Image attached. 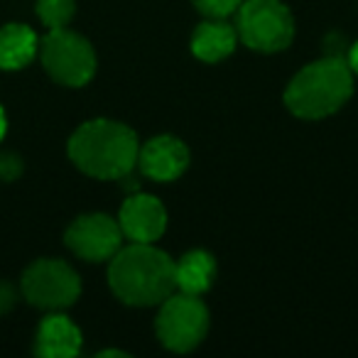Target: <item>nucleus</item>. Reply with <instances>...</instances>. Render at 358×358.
<instances>
[{
  "label": "nucleus",
  "instance_id": "obj_1",
  "mask_svg": "<svg viewBox=\"0 0 358 358\" xmlns=\"http://www.w3.org/2000/svg\"><path fill=\"white\" fill-rule=\"evenodd\" d=\"M108 285L128 307H159L177 292L174 260L152 243L120 245L108 260Z\"/></svg>",
  "mask_w": 358,
  "mask_h": 358
},
{
  "label": "nucleus",
  "instance_id": "obj_2",
  "mask_svg": "<svg viewBox=\"0 0 358 358\" xmlns=\"http://www.w3.org/2000/svg\"><path fill=\"white\" fill-rule=\"evenodd\" d=\"M69 159L94 179H125L138 167L140 143L133 128L120 120L94 118L69 138Z\"/></svg>",
  "mask_w": 358,
  "mask_h": 358
},
{
  "label": "nucleus",
  "instance_id": "obj_3",
  "mask_svg": "<svg viewBox=\"0 0 358 358\" xmlns=\"http://www.w3.org/2000/svg\"><path fill=\"white\" fill-rule=\"evenodd\" d=\"M353 96V71L346 59L324 57L302 66L285 89V106L302 120L334 115Z\"/></svg>",
  "mask_w": 358,
  "mask_h": 358
},
{
  "label": "nucleus",
  "instance_id": "obj_4",
  "mask_svg": "<svg viewBox=\"0 0 358 358\" xmlns=\"http://www.w3.org/2000/svg\"><path fill=\"white\" fill-rule=\"evenodd\" d=\"M236 32L248 50L275 55L292 45L294 17L282 0H243Z\"/></svg>",
  "mask_w": 358,
  "mask_h": 358
},
{
  "label": "nucleus",
  "instance_id": "obj_5",
  "mask_svg": "<svg viewBox=\"0 0 358 358\" xmlns=\"http://www.w3.org/2000/svg\"><path fill=\"white\" fill-rule=\"evenodd\" d=\"M42 66L62 86L81 89L96 76V52L84 35L59 27L50 30L40 45Z\"/></svg>",
  "mask_w": 358,
  "mask_h": 358
},
{
  "label": "nucleus",
  "instance_id": "obj_6",
  "mask_svg": "<svg viewBox=\"0 0 358 358\" xmlns=\"http://www.w3.org/2000/svg\"><path fill=\"white\" fill-rule=\"evenodd\" d=\"M209 309L196 294L172 292L155 319V334L159 343L174 353H189L206 338Z\"/></svg>",
  "mask_w": 358,
  "mask_h": 358
},
{
  "label": "nucleus",
  "instance_id": "obj_7",
  "mask_svg": "<svg viewBox=\"0 0 358 358\" xmlns=\"http://www.w3.org/2000/svg\"><path fill=\"white\" fill-rule=\"evenodd\" d=\"M22 297L37 309L62 312L81 294V278L69 263L59 258H40L22 273Z\"/></svg>",
  "mask_w": 358,
  "mask_h": 358
},
{
  "label": "nucleus",
  "instance_id": "obj_8",
  "mask_svg": "<svg viewBox=\"0 0 358 358\" xmlns=\"http://www.w3.org/2000/svg\"><path fill=\"white\" fill-rule=\"evenodd\" d=\"M123 231L118 219L108 214H84L69 224L64 243L76 258L86 263H108L123 245Z\"/></svg>",
  "mask_w": 358,
  "mask_h": 358
},
{
  "label": "nucleus",
  "instance_id": "obj_9",
  "mask_svg": "<svg viewBox=\"0 0 358 358\" xmlns=\"http://www.w3.org/2000/svg\"><path fill=\"white\" fill-rule=\"evenodd\" d=\"M118 224L123 236L133 243H155L167 229V209L157 196L135 192L120 206Z\"/></svg>",
  "mask_w": 358,
  "mask_h": 358
},
{
  "label": "nucleus",
  "instance_id": "obj_10",
  "mask_svg": "<svg viewBox=\"0 0 358 358\" xmlns=\"http://www.w3.org/2000/svg\"><path fill=\"white\" fill-rule=\"evenodd\" d=\"M189 167V148L174 135H155L140 148L138 169L155 182H174Z\"/></svg>",
  "mask_w": 358,
  "mask_h": 358
},
{
  "label": "nucleus",
  "instance_id": "obj_11",
  "mask_svg": "<svg viewBox=\"0 0 358 358\" xmlns=\"http://www.w3.org/2000/svg\"><path fill=\"white\" fill-rule=\"evenodd\" d=\"M81 329L59 312H50L35 334V353L42 358H71L81 351Z\"/></svg>",
  "mask_w": 358,
  "mask_h": 358
},
{
  "label": "nucleus",
  "instance_id": "obj_12",
  "mask_svg": "<svg viewBox=\"0 0 358 358\" xmlns=\"http://www.w3.org/2000/svg\"><path fill=\"white\" fill-rule=\"evenodd\" d=\"M236 45H238L236 27L226 20H216V17H206L201 25H196L194 35H192V55L206 64L224 62L226 57L234 55Z\"/></svg>",
  "mask_w": 358,
  "mask_h": 358
},
{
  "label": "nucleus",
  "instance_id": "obj_13",
  "mask_svg": "<svg viewBox=\"0 0 358 358\" xmlns=\"http://www.w3.org/2000/svg\"><path fill=\"white\" fill-rule=\"evenodd\" d=\"M40 55V40L35 30L22 22H8L0 27V69L17 71L32 64Z\"/></svg>",
  "mask_w": 358,
  "mask_h": 358
},
{
  "label": "nucleus",
  "instance_id": "obj_14",
  "mask_svg": "<svg viewBox=\"0 0 358 358\" xmlns=\"http://www.w3.org/2000/svg\"><path fill=\"white\" fill-rule=\"evenodd\" d=\"M174 278H177V292L201 294L211 287L216 278V260L206 250H189L179 260H174Z\"/></svg>",
  "mask_w": 358,
  "mask_h": 358
},
{
  "label": "nucleus",
  "instance_id": "obj_15",
  "mask_svg": "<svg viewBox=\"0 0 358 358\" xmlns=\"http://www.w3.org/2000/svg\"><path fill=\"white\" fill-rule=\"evenodd\" d=\"M35 13L47 30L69 27L76 13V0H37Z\"/></svg>",
  "mask_w": 358,
  "mask_h": 358
},
{
  "label": "nucleus",
  "instance_id": "obj_16",
  "mask_svg": "<svg viewBox=\"0 0 358 358\" xmlns=\"http://www.w3.org/2000/svg\"><path fill=\"white\" fill-rule=\"evenodd\" d=\"M194 8L204 17H216V20H226L229 15L238 13L243 0H192Z\"/></svg>",
  "mask_w": 358,
  "mask_h": 358
},
{
  "label": "nucleus",
  "instance_id": "obj_17",
  "mask_svg": "<svg viewBox=\"0 0 358 358\" xmlns=\"http://www.w3.org/2000/svg\"><path fill=\"white\" fill-rule=\"evenodd\" d=\"M25 164H22V157L15 152H3L0 155V179L3 182H15L22 174Z\"/></svg>",
  "mask_w": 358,
  "mask_h": 358
},
{
  "label": "nucleus",
  "instance_id": "obj_18",
  "mask_svg": "<svg viewBox=\"0 0 358 358\" xmlns=\"http://www.w3.org/2000/svg\"><path fill=\"white\" fill-rule=\"evenodd\" d=\"M324 52H327V57H338V59H346L348 55V42L346 37L341 35V32H331V35L327 37V42H324Z\"/></svg>",
  "mask_w": 358,
  "mask_h": 358
},
{
  "label": "nucleus",
  "instance_id": "obj_19",
  "mask_svg": "<svg viewBox=\"0 0 358 358\" xmlns=\"http://www.w3.org/2000/svg\"><path fill=\"white\" fill-rule=\"evenodd\" d=\"M15 304H17V289L10 282H6V280H0V317L13 312Z\"/></svg>",
  "mask_w": 358,
  "mask_h": 358
},
{
  "label": "nucleus",
  "instance_id": "obj_20",
  "mask_svg": "<svg viewBox=\"0 0 358 358\" xmlns=\"http://www.w3.org/2000/svg\"><path fill=\"white\" fill-rule=\"evenodd\" d=\"M346 62L348 66H351L353 76H358V42H353L351 47H348V55H346Z\"/></svg>",
  "mask_w": 358,
  "mask_h": 358
},
{
  "label": "nucleus",
  "instance_id": "obj_21",
  "mask_svg": "<svg viewBox=\"0 0 358 358\" xmlns=\"http://www.w3.org/2000/svg\"><path fill=\"white\" fill-rule=\"evenodd\" d=\"M6 133H8V118H6V110H3V106H0V143H3Z\"/></svg>",
  "mask_w": 358,
  "mask_h": 358
}]
</instances>
